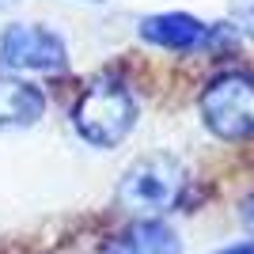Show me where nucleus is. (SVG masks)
Returning a JSON list of instances; mask_svg holds the SVG:
<instances>
[{
    "instance_id": "nucleus-4",
    "label": "nucleus",
    "mask_w": 254,
    "mask_h": 254,
    "mask_svg": "<svg viewBox=\"0 0 254 254\" xmlns=\"http://www.w3.org/2000/svg\"><path fill=\"white\" fill-rule=\"evenodd\" d=\"M0 68L4 72H64L68 46L42 23H8L0 31Z\"/></svg>"
},
{
    "instance_id": "nucleus-6",
    "label": "nucleus",
    "mask_w": 254,
    "mask_h": 254,
    "mask_svg": "<svg viewBox=\"0 0 254 254\" xmlns=\"http://www.w3.org/2000/svg\"><path fill=\"white\" fill-rule=\"evenodd\" d=\"M99 254H182V239L167 220L137 216L129 228L110 235Z\"/></svg>"
},
{
    "instance_id": "nucleus-2",
    "label": "nucleus",
    "mask_w": 254,
    "mask_h": 254,
    "mask_svg": "<svg viewBox=\"0 0 254 254\" xmlns=\"http://www.w3.org/2000/svg\"><path fill=\"white\" fill-rule=\"evenodd\" d=\"M182 190H186L182 159L167 156V152H152V156H140L126 167L114 197L133 216H163L182 201Z\"/></svg>"
},
{
    "instance_id": "nucleus-12",
    "label": "nucleus",
    "mask_w": 254,
    "mask_h": 254,
    "mask_svg": "<svg viewBox=\"0 0 254 254\" xmlns=\"http://www.w3.org/2000/svg\"><path fill=\"white\" fill-rule=\"evenodd\" d=\"M80 4H106V0H80Z\"/></svg>"
},
{
    "instance_id": "nucleus-10",
    "label": "nucleus",
    "mask_w": 254,
    "mask_h": 254,
    "mask_svg": "<svg viewBox=\"0 0 254 254\" xmlns=\"http://www.w3.org/2000/svg\"><path fill=\"white\" fill-rule=\"evenodd\" d=\"M239 216H243V224H247V228H251V232H254V193H251V197H247V201H243V209H239Z\"/></svg>"
},
{
    "instance_id": "nucleus-7",
    "label": "nucleus",
    "mask_w": 254,
    "mask_h": 254,
    "mask_svg": "<svg viewBox=\"0 0 254 254\" xmlns=\"http://www.w3.org/2000/svg\"><path fill=\"white\" fill-rule=\"evenodd\" d=\"M46 118V91L19 72H0V129H31Z\"/></svg>"
},
{
    "instance_id": "nucleus-9",
    "label": "nucleus",
    "mask_w": 254,
    "mask_h": 254,
    "mask_svg": "<svg viewBox=\"0 0 254 254\" xmlns=\"http://www.w3.org/2000/svg\"><path fill=\"white\" fill-rule=\"evenodd\" d=\"M212 254H254V239H247V243H232V247H220V251Z\"/></svg>"
},
{
    "instance_id": "nucleus-8",
    "label": "nucleus",
    "mask_w": 254,
    "mask_h": 254,
    "mask_svg": "<svg viewBox=\"0 0 254 254\" xmlns=\"http://www.w3.org/2000/svg\"><path fill=\"white\" fill-rule=\"evenodd\" d=\"M235 31H243L254 38V0H243V4H235Z\"/></svg>"
},
{
    "instance_id": "nucleus-3",
    "label": "nucleus",
    "mask_w": 254,
    "mask_h": 254,
    "mask_svg": "<svg viewBox=\"0 0 254 254\" xmlns=\"http://www.w3.org/2000/svg\"><path fill=\"white\" fill-rule=\"evenodd\" d=\"M201 122L216 140L239 144L254 137V76L228 68V72L212 76L197 99Z\"/></svg>"
},
{
    "instance_id": "nucleus-11",
    "label": "nucleus",
    "mask_w": 254,
    "mask_h": 254,
    "mask_svg": "<svg viewBox=\"0 0 254 254\" xmlns=\"http://www.w3.org/2000/svg\"><path fill=\"white\" fill-rule=\"evenodd\" d=\"M23 0H0V15H8V11H15Z\"/></svg>"
},
{
    "instance_id": "nucleus-5",
    "label": "nucleus",
    "mask_w": 254,
    "mask_h": 254,
    "mask_svg": "<svg viewBox=\"0 0 254 254\" xmlns=\"http://www.w3.org/2000/svg\"><path fill=\"white\" fill-rule=\"evenodd\" d=\"M137 34L156 50L167 53H197V50H212L228 38V27H212V23L197 19L190 11H156L144 15L137 27Z\"/></svg>"
},
{
    "instance_id": "nucleus-1",
    "label": "nucleus",
    "mask_w": 254,
    "mask_h": 254,
    "mask_svg": "<svg viewBox=\"0 0 254 254\" xmlns=\"http://www.w3.org/2000/svg\"><path fill=\"white\" fill-rule=\"evenodd\" d=\"M137 126V99L122 76H95L72 106V129L91 148H118Z\"/></svg>"
}]
</instances>
